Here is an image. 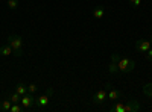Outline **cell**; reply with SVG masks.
Segmentation results:
<instances>
[{
	"mask_svg": "<svg viewBox=\"0 0 152 112\" xmlns=\"http://www.w3.org/2000/svg\"><path fill=\"white\" fill-rule=\"evenodd\" d=\"M107 98H108V91L107 90H99L91 97V103L93 105H102V103L107 102Z\"/></svg>",
	"mask_w": 152,
	"mask_h": 112,
	"instance_id": "5b68a950",
	"label": "cell"
},
{
	"mask_svg": "<svg viewBox=\"0 0 152 112\" xmlns=\"http://www.w3.org/2000/svg\"><path fill=\"white\" fill-rule=\"evenodd\" d=\"M23 111H24V108L20 103H12V106L9 109V112H23Z\"/></svg>",
	"mask_w": 152,
	"mask_h": 112,
	"instance_id": "e0dca14e",
	"label": "cell"
},
{
	"mask_svg": "<svg viewBox=\"0 0 152 112\" xmlns=\"http://www.w3.org/2000/svg\"><path fill=\"white\" fill-rule=\"evenodd\" d=\"M8 8L9 9H17L18 8V0H8Z\"/></svg>",
	"mask_w": 152,
	"mask_h": 112,
	"instance_id": "ac0fdd59",
	"label": "cell"
},
{
	"mask_svg": "<svg viewBox=\"0 0 152 112\" xmlns=\"http://www.w3.org/2000/svg\"><path fill=\"white\" fill-rule=\"evenodd\" d=\"M6 41H8V44L12 47L14 56H17V58L23 56L24 50H23V40H21V36H20V35H9Z\"/></svg>",
	"mask_w": 152,
	"mask_h": 112,
	"instance_id": "7a4b0ae2",
	"label": "cell"
},
{
	"mask_svg": "<svg viewBox=\"0 0 152 112\" xmlns=\"http://www.w3.org/2000/svg\"><path fill=\"white\" fill-rule=\"evenodd\" d=\"M151 46H152V44H151L149 40H143V38H142V40H138V41H137L135 48H137L138 52H148L149 48H151Z\"/></svg>",
	"mask_w": 152,
	"mask_h": 112,
	"instance_id": "ba28073f",
	"label": "cell"
},
{
	"mask_svg": "<svg viewBox=\"0 0 152 112\" xmlns=\"http://www.w3.org/2000/svg\"><path fill=\"white\" fill-rule=\"evenodd\" d=\"M50 95H53V90L49 88L44 94H41L40 97L35 98V106L40 108V109H47L49 103H50Z\"/></svg>",
	"mask_w": 152,
	"mask_h": 112,
	"instance_id": "3957f363",
	"label": "cell"
},
{
	"mask_svg": "<svg viewBox=\"0 0 152 112\" xmlns=\"http://www.w3.org/2000/svg\"><path fill=\"white\" fill-rule=\"evenodd\" d=\"M104 15H105V11H104L102 8H96V9L93 11V17L97 18V20H99V18H102Z\"/></svg>",
	"mask_w": 152,
	"mask_h": 112,
	"instance_id": "2e32d148",
	"label": "cell"
},
{
	"mask_svg": "<svg viewBox=\"0 0 152 112\" xmlns=\"http://www.w3.org/2000/svg\"><path fill=\"white\" fill-rule=\"evenodd\" d=\"M108 71H110V74H117V73H120V71H119L117 64H116L114 61H111V64L108 65Z\"/></svg>",
	"mask_w": 152,
	"mask_h": 112,
	"instance_id": "5bb4252c",
	"label": "cell"
},
{
	"mask_svg": "<svg viewBox=\"0 0 152 112\" xmlns=\"http://www.w3.org/2000/svg\"><path fill=\"white\" fill-rule=\"evenodd\" d=\"M105 88L108 90V100H111V102H117V100H120V98L123 97V92H122L120 90L111 88V85H110V83L105 85Z\"/></svg>",
	"mask_w": 152,
	"mask_h": 112,
	"instance_id": "8992f818",
	"label": "cell"
},
{
	"mask_svg": "<svg viewBox=\"0 0 152 112\" xmlns=\"http://www.w3.org/2000/svg\"><path fill=\"white\" fill-rule=\"evenodd\" d=\"M111 61H114L119 67V71L120 73H131L134 68H135V62L129 58H123L120 56L119 53H113L111 55Z\"/></svg>",
	"mask_w": 152,
	"mask_h": 112,
	"instance_id": "6da1fadb",
	"label": "cell"
},
{
	"mask_svg": "<svg viewBox=\"0 0 152 112\" xmlns=\"http://www.w3.org/2000/svg\"><path fill=\"white\" fill-rule=\"evenodd\" d=\"M149 41H151V44H152V36H151V40H149Z\"/></svg>",
	"mask_w": 152,
	"mask_h": 112,
	"instance_id": "7402d4cb",
	"label": "cell"
},
{
	"mask_svg": "<svg viewBox=\"0 0 152 112\" xmlns=\"http://www.w3.org/2000/svg\"><path fill=\"white\" fill-rule=\"evenodd\" d=\"M111 112H125V103L123 102H117L116 105H113L110 108Z\"/></svg>",
	"mask_w": 152,
	"mask_h": 112,
	"instance_id": "8fae6325",
	"label": "cell"
},
{
	"mask_svg": "<svg viewBox=\"0 0 152 112\" xmlns=\"http://www.w3.org/2000/svg\"><path fill=\"white\" fill-rule=\"evenodd\" d=\"M11 106H12V102L9 100V97L6 95L2 102H0V111H3V112H9V109H11Z\"/></svg>",
	"mask_w": 152,
	"mask_h": 112,
	"instance_id": "9c48e42d",
	"label": "cell"
},
{
	"mask_svg": "<svg viewBox=\"0 0 152 112\" xmlns=\"http://www.w3.org/2000/svg\"><path fill=\"white\" fill-rule=\"evenodd\" d=\"M129 5L132 8H138V6L142 5V0H129Z\"/></svg>",
	"mask_w": 152,
	"mask_h": 112,
	"instance_id": "ffe728a7",
	"label": "cell"
},
{
	"mask_svg": "<svg viewBox=\"0 0 152 112\" xmlns=\"http://www.w3.org/2000/svg\"><path fill=\"white\" fill-rule=\"evenodd\" d=\"M15 92H18L20 95H24V94H28V86L24 85V83H18L15 86Z\"/></svg>",
	"mask_w": 152,
	"mask_h": 112,
	"instance_id": "7c38bea8",
	"label": "cell"
},
{
	"mask_svg": "<svg viewBox=\"0 0 152 112\" xmlns=\"http://www.w3.org/2000/svg\"><path fill=\"white\" fill-rule=\"evenodd\" d=\"M143 94H145L146 97H152V83L143 85Z\"/></svg>",
	"mask_w": 152,
	"mask_h": 112,
	"instance_id": "9a60e30c",
	"label": "cell"
},
{
	"mask_svg": "<svg viewBox=\"0 0 152 112\" xmlns=\"http://www.w3.org/2000/svg\"><path fill=\"white\" fill-rule=\"evenodd\" d=\"M6 95L9 97V100L12 103H20V100H21V95L18 92H12V94H6Z\"/></svg>",
	"mask_w": 152,
	"mask_h": 112,
	"instance_id": "4fadbf2b",
	"label": "cell"
},
{
	"mask_svg": "<svg viewBox=\"0 0 152 112\" xmlns=\"http://www.w3.org/2000/svg\"><path fill=\"white\" fill-rule=\"evenodd\" d=\"M35 98H37V97H34L32 92H28V94L21 95L20 105L24 108V111H29V109H32V108L35 106Z\"/></svg>",
	"mask_w": 152,
	"mask_h": 112,
	"instance_id": "277c9868",
	"label": "cell"
},
{
	"mask_svg": "<svg viewBox=\"0 0 152 112\" xmlns=\"http://www.w3.org/2000/svg\"><path fill=\"white\" fill-rule=\"evenodd\" d=\"M148 55H146V59H149V61H152V48H149V50L146 52Z\"/></svg>",
	"mask_w": 152,
	"mask_h": 112,
	"instance_id": "44dd1931",
	"label": "cell"
},
{
	"mask_svg": "<svg viewBox=\"0 0 152 112\" xmlns=\"http://www.w3.org/2000/svg\"><path fill=\"white\" fill-rule=\"evenodd\" d=\"M38 91V86H37V83H31V85H28V92H37Z\"/></svg>",
	"mask_w": 152,
	"mask_h": 112,
	"instance_id": "d6986e66",
	"label": "cell"
},
{
	"mask_svg": "<svg viewBox=\"0 0 152 112\" xmlns=\"http://www.w3.org/2000/svg\"><path fill=\"white\" fill-rule=\"evenodd\" d=\"M140 109H142V106L137 100H128L125 103V112H137Z\"/></svg>",
	"mask_w": 152,
	"mask_h": 112,
	"instance_id": "52a82bcc",
	"label": "cell"
},
{
	"mask_svg": "<svg viewBox=\"0 0 152 112\" xmlns=\"http://www.w3.org/2000/svg\"><path fill=\"white\" fill-rule=\"evenodd\" d=\"M0 55L2 56H9V55H14V52H12V47L6 43L3 46H0Z\"/></svg>",
	"mask_w": 152,
	"mask_h": 112,
	"instance_id": "30bf717a",
	"label": "cell"
}]
</instances>
